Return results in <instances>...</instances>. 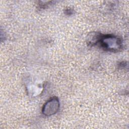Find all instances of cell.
<instances>
[{"label":"cell","instance_id":"obj_1","mask_svg":"<svg viewBox=\"0 0 129 129\" xmlns=\"http://www.w3.org/2000/svg\"><path fill=\"white\" fill-rule=\"evenodd\" d=\"M99 43L104 50L112 52L119 51L122 45V40L120 37L111 34H102Z\"/></svg>","mask_w":129,"mask_h":129},{"label":"cell","instance_id":"obj_2","mask_svg":"<svg viewBox=\"0 0 129 129\" xmlns=\"http://www.w3.org/2000/svg\"><path fill=\"white\" fill-rule=\"evenodd\" d=\"M59 106L60 104L58 99L56 97H53L44 104L42 112L46 116H50L58 111Z\"/></svg>","mask_w":129,"mask_h":129},{"label":"cell","instance_id":"obj_3","mask_svg":"<svg viewBox=\"0 0 129 129\" xmlns=\"http://www.w3.org/2000/svg\"><path fill=\"white\" fill-rule=\"evenodd\" d=\"M102 34L100 32H93L90 33L87 36L86 41L89 45L94 46L99 43Z\"/></svg>","mask_w":129,"mask_h":129}]
</instances>
